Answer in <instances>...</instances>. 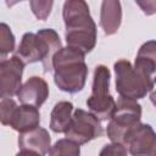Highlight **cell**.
I'll use <instances>...</instances> for the list:
<instances>
[{
	"instance_id": "obj_1",
	"label": "cell",
	"mask_w": 156,
	"mask_h": 156,
	"mask_svg": "<svg viewBox=\"0 0 156 156\" xmlns=\"http://www.w3.org/2000/svg\"><path fill=\"white\" fill-rule=\"evenodd\" d=\"M62 17L67 46L84 55L89 54L96 44V24L90 15L88 4L83 0L65 1Z\"/></svg>"
},
{
	"instance_id": "obj_2",
	"label": "cell",
	"mask_w": 156,
	"mask_h": 156,
	"mask_svg": "<svg viewBox=\"0 0 156 156\" xmlns=\"http://www.w3.org/2000/svg\"><path fill=\"white\" fill-rule=\"evenodd\" d=\"M54 82L56 87L69 94L83 90L87 77L88 66L85 55L73 48H61L52 58Z\"/></svg>"
},
{
	"instance_id": "obj_3",
	"label": "cell",
	"mask_w": 156,
	"mask_h": 156,
	"mask_svg": "<svg viewBox=\"0 0 156 156\" xmlns=\"http://www.w3.org/2000/svg\"><path fill=\"white\" fill-rule=\"evenodd\" d=\"M61 48L62 44L57 32L51 28H44L37 33H24L15 56L23 65L40 61L44 72L48 73L52 71V58Z\"/></svg>"
},
{
	"instance_id": "obj_4",
	"label": "cell",
	"mask_w": 156,
	"mask_h": 156,
	"mask_svg": "<svg viewBox=\"0 0 156 156\" xmlns=\"http://www.w3.org/2000/svg\"><path fill=\"white\" fill-rule=\"evenodd\" d=\"M141 106L135 100L119 98L110 118L106 134L112 143L126 145L130 134L140 126Z\"/></svg>"
},
{
	"instance_id": "obj_5",
	"label": "cell",
	"mask_w": 156,
	"mask_h": 156,
	"mask_svg": "<svg viewBox=\"0 0 156 156\" xmlns=\"http://www.w3.org/2000/svg\"><path fill=\"white\" fill-rule=\"evenodd\" d=\"M116 74V91L119 98L129 100H139L149 93L152 94L155 83L144 78L128 60H118L113 65Z\"/></svg>"
},
{
	"instance_id": "obj_6",
	"label": "cell",
	"mask_w": 156,
	"mask_h": 156,
	"mask_svg": "<svg viewBox=\"0 0 156 156\" xmlns=\"http://www.w3.org/2000/svg\"><path fill=\"white\" fill-rule=\"evenodd\" d=\"M110 69L105 65H99L95 67L91 95L87 100V106L98 119L107 121L111 118L115 108L116 101L110 94Z\"/></svg>"
},
{
	"instance_id": "obj_7",
	"label": "cell",
	"mask_w": 156,
	"mask_h": 156,
	"mask_svg": "<svg viewBox=\"0 0 156 156\" xmlns=\"http://www.w3.org/2000/svg\"><path fill=\"white\" fill-rule=\"evenodd\" d=\"M66 139L80 145L89 143L104 134V129L100 119H98L93 113L84 111L82 108L74 110L72 113L71 123L65 132Z\"/></svg>"
},
{
	"instance_id": "obj_8",
	"label": "cell",
	"mask_w": 156,
	"mask_h": 156,
	"mask_svg": "<svg viewBox=\"0 0 156 156\" xmlns=\"http://www.w3.org/2000/svg\"><path fill=\"white\" fill-rule=\"evenodd\" d=\"M24 65L20 58L12 56L0 60V99H11L17 95L22 85Z\"/></svg>"
},
{
	"instance_id": "obj_9",
	"label": "cell",
	"mask_w": 156,
	"mask_h": 156,
	"mask_svg": "<svg viewBox=\"0 0 156 156\" xmlns=\"http://www.w3.org/2000/svg\"><path fill=\"white\" fill-rule=\"evenodd\" d=\"M124 146L132 156H156V135L152 127L140 123L130 134Z\"/></svg>"
},
{
	"instance_id": "obj_10",
	"label": "cell",
	"mask_w": 156,
	"mask_h": 156,
	"mask_svg": "<svg viewBox=\"0 0 156 156\" xmlns=\"http://www.w3.org/2000/svg\"><path fill=\"white\" fill-rule=\"evenodd\" d=\"M17 98L22 105L38 108L49 98V85L41 77L33 76L21 85L17 93Z\"/></svg>"
},
{
	"instance_id": "obj_11",
	"label": "cell",
	"mask_w": 156,
	"mask_h": 156,
	"mask_svg": "<svg viewBox=\"0 0 156 156\" xmlns=\"http://www.w3.org/2000/svg\"><path fill=\"white\" fill-rule=\"evenodd\" d=\"M18 146L21 150H29L40 156H45L51 147V138L45 128L37 127L29 132L20 133Z\"/></svg>"
},
{
	"instance_id": "obj_12",
	"label": "cell",
	"mask_w": 156,
	"mask_h": 156,
	"mask_svg": "<svg viewBox=\"0 0 156 156\" xmlns=\"http://www.w3.org/2000/svg\"><path fill=\"white\" fill-rule=\"evenodd\" d=\"M133 67L144 78L155 83V69H156V43L155 40H149L140 46Z\"/></svg>"
},
{
	"instance_id": "obj_13",
	"label": "cell",
	"mask_w": 156,
	"mask_h": 156,
	"mask_svg": "<svg viewBox=\"0 0 156 156\" xmlns=\"http://www.w3.org/2000/svg\"><path fill=\"white\" fill-rule=\"evenodd\" d=\"M122 22V6L118 0H105L101 2L100 27L106 35L117 33Z\"/></svg>"
},
{
	"instance_id": "obj_14",
	"label": "cell",
	"mask_w": 156,
	"mask_h": 156,
	"mask_svg": "<svg viewBox=\"0 0 156 156\" xmlns=\"http://www.w3.org/2000/svg\"><path fill=\"white\" fill-rule=\"evenodd\" d=\"M39 124H40L39 110L33 106L21 105L17 106L12 121L10 123V127L18 133H26L39 127Z\"/></svg>"
},
{
	"instance_id": "obj_15",
	"label": "cell",
	"mask_w": 156,
	"mask_h": 156,
	"mask_svg": "<svg viewBox=\"0 0 156 156\" xmlns=\"http://www.w3.org/2000/svg\"><path fill=\"white\" fill-rule=\"evenodd\" d=\"M73 104L69 101H58L50 115V129L55 133H65L71 123Z\"/></svg>"
},
{
	"instance_id": "obj_16",
	"label": "cell",
	"mask_w": 156,
	"mask_h": 156,
	"mask_svg": "<svg viewBox=\"0 0 156 156\" xmlns=\"http://www.w3.org/2000/svg\"><path fill=\"white\" fill-rule=\"evenodd\" d=\"M49 156H80V146L66 138L60 139L50 147Z\"/></svg>"
},
{
	"instance_id": "obj_17",
	"label": "cell",
	"mask_w": 156,
	"mask_h": 156,
	"mask_svg": "<svg viewBox=\"0 0 156 156\" xmlns=\"http://www.w3.org/2000/svg\"><path fill=\"white\" fill-rule=\"evenodd\" d=\"M16 39L9 24L0 22V58L6 57L15 50Z\"/></svg>"
},
{
	"instance_id": "obj_18",
	"label": "cell",
	"mask_w": 156,
	"mask_h": 156,
	"mask_svg": "<svg viewBox=\"0 0 156 156\" xmlns=\"http://www.w3.org/2000/svg\"><path fill=\"white\" fill-rule=\"evenodd\" d=\"M29 5H30V9H32V12L34 13V16L40 21H45L51 12L54 1H51V0H46V1L30 0Z\"/></svg>"
},
{
	"instance_id": "obj_19",
	"label": "cell",
	"mask_w": 156,
	"mask_h": 156,
	"mask_svg": "<svg viewBox=\"0 0 156 156\" xmlns=\"http://www.w3.org/2000/svg\"><path fill=\"white\" fill-rule=\"evenodd\" d=\"M17 106L18 105L13 99H4L0 101V123L1 124L10 126Z\"/></svg>"
},
{
	"instance_id": "obj_20",
	"label": "cell",
	"mask_w": 156,
	"mask_h": 156,
	"mask_svg": "<svg viewBox=\"0 0 156 156\" xmlns=\"http://www.w3.org/2000/svg\"><path fill=\"white\" fill-rule=\"evenodd\" d=\"M99 156H128V150L122 144L111 143L101 149Z\"/></svg>"
},
{
	"instance_id": "obj_21",
	"label": "cell",
	"mask_w": 156,
	"mask_h": 156,
	"mask_svg": "<svg viewBox=\"0 0 156 156\" xmlns=\"http://www.w3.org/2000/svg\"><path fill=\"white\" fill-rule=\"evenodd\" d=\"M16 156H40L33 151H29V150H21Z\"/></svg>"
}]
</instances>
